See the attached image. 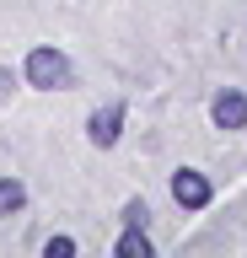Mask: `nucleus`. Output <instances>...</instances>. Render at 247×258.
I'll list each match as a JSON object with an SVG mask.
<instances>
[{
    "mask_svg": "<svg viewBox=\"0 0 247 258\" xmlns=\"http://www.w3.org/2000/svg\"><path fill=\"white\" fill-rule=\"evenodd\" d=\"M70 59L59 54V48H49V43H38L33 54H27V86H38V92H65L70 86Z\"/></svg>",
    "mask_w": 247,
    "mask_h": 258,
    "instance_id": "obj_1",
    "label": "nucleus"
},
{
    "mask_svg": "<svg viewBox=\"0 0 247 258\" xmlns=\"http://www.w3.org/2000/svg\"><path fill=\"white\" fill-rule=\"evenodd\" d=\"M124 118H129V102H102L97 113H92V118H86V140L97 145V151H108V145L118 140V129H124Z\"/></svg>",
    "mask_w": 247,
    "mask_h": 258,
    "instance_id": "obj_2",
    "label": "nucleus"
},
{
    "mask_svg": "<svg viewBox=\"0 0 247 258\" xmlns=\"http://www.w3.org/2000/svg\"><path fill=\"white\" fill-rule=\"evenodd\" d=\"M172 199H178L183 210H204L215 199V188H210V177H204V172L183 167V172H172Z\"/></svg>",
    "mask_w": 247,
    "mask_h": 258,
    "instance_id": "obj_3",
    "label": "nucleus"
},
{
    "mask_svg": "<svg viewBox=\"0 0 247 258\" xmlns=\"http://www.w3.org/2000/svg\"><path fill=\"white\" fill-rule=\"evenodd\" d=\"M210 118H215V129H247V92H236V86L215 92Z\"/></svg>",
    "mask_w": 247,
    "mask_h": 258,
    "instance_id": "obj_4",
    "label": "nucleus"
},
{
    "mask_svg": "<svg viewBox=\"0 0 247 258\" xmlns=\"http://www.w3.org/2000/svg\"><path fill=\"white\" fill-rule=\"evenodd\" d=\"M22 210H27V183H22V177H0V215H22Z\"/></svg>",
    "mask_w": 247,
    "mask_h": 258,
    "instance_id": "obj_5",
    "label": "nucleus"
},
{
    "mask_svg": "<svg viewBox=\"0 0 247 258\" xmlns=\"http://www.w3.org/2000/svg\"><path fill=\"white\" fill-rule=\"evenodd\" d=\"M118 258H150V237H145V226H129V231L118 237Z\"/></svg>",
    "mask_w": 247,
    "mask_h": 258,
    "instance_id": "obj_6",
    "label": "nucleus"
},
{
    "mask_svg": "<svg viewBox=\"0 0 247 258\" xmlns=\"http://www.w3.org/2000/svg\"><path fill=\"white\" fill-rule=\"evenodd\" d=\"M124 226H150V205L145 199H129V205H124Z\"/></svg>",
    "mask_w": 247,
    "mask_h": 258,
    "instance_id": "obj_7",
    "label": "nucleus"
},
{
    "mask_svg": "<svg viewBox=\"0 0 247 258\" xmlns=\"http://www.w3.org/2000/svg\"><path fill=\"white\" fill-rule=\"evenodd\" d=\"M43 253H49V258H70V253H75V237H49Z\"/></svg>",
    "mask_w": 247,
    "mask_h": 258,
    "instance_id": "obj_8",
    "label": "nucleus"
},
{
    "mask_svg": "<svg viewBox=\"0 0 247 258\" xmlns=\"http://www.w3.org/2000/svg\"><path fill=\"white\" fill-rule=\"evenodd\" d=\"M11 92H17V76H11L6 64H0V102H11Z\"/></svg>",
    "mask_w": 247,
    "mask_h": 258,
    "instance_id": "obj_9",
    "label": "nucleus"
}]
</instances>
